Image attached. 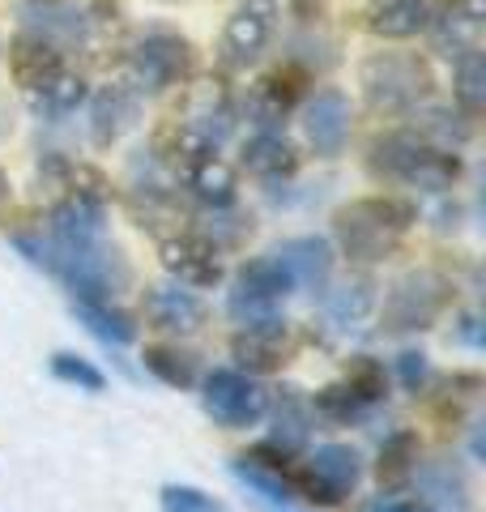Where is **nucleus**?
Returning <instances> with one entry per match:
<instances>
[{
    "label": "nucleus",
    "mask_w": 486,
    "mask_h": 512,
    "mask_svg": "<svg viewBox=\"0 0 486 512\" xmlns=\"http://www.w3.org/2000/svg\"><path fill=\"white\" fill-rule=\"evenodd\" d=\"M414 201L405 197H363L346 205V210H337L333 218V231H337V244L350 261H380L397 248V239L414 227Z\"/></svg>",
    "instance_id": "f257e3e1"
},
{
    "label": "nucleus",
    "mask_w": 486,
    "mask_h": 512,
    "mask_svg": "<svg viewBox=\"0 0 486 512\" xmlns=\"http://www.w3.org/2000/svg\"><path fill=\"white\" fill-rule=\"evenodd\" d=\"M371 171L384 175L393 184H410V188H427V192H440L452 188L461 175V158L457 150H444V146H431L427 137H414V133H388L371 146Z\"/></svg>",
    "instance_id": "f03ea898"
},
{
    "label": "nucleus",
    "mask_w": 486,
    "mask_h": 512,
    "mask_svg": "<svg viewBox=\"0 0 486 512\" xmlns=\"http://www.w3.org/2000/svg\"><path fill=\"white\" fill-rule=\"evenodd\" d=\"M282 478H286V487L295 491V500L342 504L346 495H354V487H359L363 461L350 444H324L312 457H290Z\"/></svg>",
    "instance_id": "7ed1b4c3"
},
{
    "label": "nucleus",
    "mask_w": 486,
    "mask_h": 512,
    "mask_svg": "<svg viewBox=\"0 0 486 512\" xmlns=\"http://www.w3.org/2000/svg\"><path fill=\"white\" fill-rule=\"evenodd\" d=\"M452 308V282L440 269H414L405 274L384 299V329L388 333H414L431 329L435 320Z\"/></svg>",
    "instance_id": "20e7f679"
},
{
    "label": "nucleus",
    "mask_w": 486,
    "mask_h": 512,
    "mask_svg": "<svg viewBox=\"0 0 486 512\" xmlns=\"http://www.w3.org/2000/svg\"><path fill=\"white\" fill-rule=\"evenodd\" d=\"M269 389L252 372H239V367H218L201 380V406L214 423L243 431L256 427L269 414Z\"/></svg>",
    "instance_id": "39448f33"
},
{
    "label": "nucleus",
    "mask_w": 486,
    "mask_h": 512,
    "mask_svg": "<svg viewBox=\"0 0 486 512\" xmlns=\"http://www.w3.org/2000/svg\"><path fill=\"white\" fill-rule=\"evenodd\" d=\"M363 94L376 111H410L427 99L431 90V73L427 64H418V56H397V52H380L363 64Z\"/></svg>",
    "instance_id": "423d86ee"
},
{
    "label": "nucleus",
    "mask_w": 486,
    "mask_h": 512,
    "mask_svg": "<svg viewBox=\"0 0 486 512\" xmlns=\"http://www.w3.org/2000/svg\"><path fill=\"white\" fill-rule=\"evenodd\" d=\"M295 291V282L282 269L278 256H256L235 274V286H231V299H226V308L239 325H256V320H273L282 312L286 295Z\"/></svg>",
    "instance_id": "0eeeda50"
},
{
    "label": "nucleus",
    "mask_w": 486,
    "mask_h": 512,
    "mask_svg": "<svg viewBox=\"0 0 486 512\" xmlns=\"http://www.w3.org/2000/svg\"><path fill=\"white\" fill-rule=\"evenodd\" d=\"M273 30H278V0H243L231 18H226V30H222L226 60L252 64L269 47Z\"/></svg>",
    "instance_id": "6e6552de"
},
{
    "label": "nucleus",
    "mask_w": 486,
    "mask_h": 512,
    "mask_svg": "<svg viewBox=\"0 0 486 512\" xmlns=\"http://www.w3.org/2000/svg\"><path fill=\"white\" fill-rule=\"evenodd\" d=\"M133 69H137L141 90H167V86L180 82V77H188L192 52L180 35H171V30H150L133 52Z\"/></svg>",
    "instance_id": "1a4fd4ad"
},
{
    "label": "nucleus",
    "mask_w": 486,
    "mask_h": 512,
    "mask_svg": "<svg viewBox=\"0 0 486 512\" xmlns=\"http://www.w3.org/2000/svg\"><path fill=\"white\" fill-rule=\"evenodd\" d=\"M145 320L162 333H197L205 325V303L184 282H158L145 291Z\"/></svg>",
    "instance_id": "9d476101"
},
{
    "label": "nucleus",
    "mask_w": 486,
    "mask_h": 512,
    "mask_svg": "<svg viewBox=\"0 0 486 512\" xmlns=\"http://www.w3.org/2000/svg\"><path fill=\"white\" fill-rule=\"evenodd\" d=\"M303 133L316 146V154L333 158L342 154L346 137H350V99L342 90H320L303 111Z\"/></svg>",
    "instance_id": "9b49d317"
},
{
    "label": "nucleus",
    "mask_w": 486,
    "mask_h": 512,
    "mask_svg": "<svg viewBox=\"0 0 486 512\" xmlns=\"http://www.w3.org/2000/svg\"><path fill=\"white\" fill-rule=\"evenodd\" d=\"M218 244H209L201 231H188V235H175L167 239L162 248V261L184 286H214L222 278V261H218Z\"/></svg>",
    "instance_id": "f8f14e48"
},
{
    "label": "nucleus",
    "mask_w": 486,
    "mask_h": 512,
    "mask_svg": "<svg viewBox=\"0 0 486 512\" xmlns=\"http://www.w3.org/2000/svg\"><path fill=\"white\" fill-rule=\"evenodd\" d=\"M482 22H486V0H452V9L444 13V18L431 22L435 52H444L448 60H461L469 52H478Z\"/></svg>",
    "instance_id": "ddd939ff"
},
{
    "label": "nucleus",
    "mask_w": 486,
    "mask_h": 512,
    "mask_svg": "<svg viewBox=\"0 0 486 512\" xmlns=\"http://www.w3.org/2000/svg\"><path fill=\"white\" fill-rule=\"evenodd\" d=\"M235 359L248 367V372H273V367H282L290 359V329L282 316L273 320H256V325H243V333L235 338Z\"/></svg>",
    "instance_id": "4468645a"
},
{
    "label": "nucleus",
    "mask_w": 486,
    "mask_h": 512,
    "mask_svg": "<svg viewBox=\"0 0 486 512\" xmlns=\"http://www.w3.org/2000/svg\"><path fill=\"white\" fill-rule=\"evenodd\" d=\"M410 483H418V500H427L435 508H469L474 504V487H469V474L457 457H440V461H427V466H418Z\"/></svg>",
    "instance_id": "2eb2a0df"
},
{
    "label": "nucleus",
    "mask_w": 486,
    "mask_h": 512,
    "mask_svg": "<svg viewBox=\"0 0 486 512\" xmlns=\"http://www.w3.org/2000/svg\"><path fill=\"white\" fill-rule=\"evenodd\" d=\"M273 256L282 261V269L295 282V291H320L333 274V248L324 244L320 235H299V239H286L282 248H273Z\"/></svg>",
    "instance_id": "dca6fc26"
},
{
    "label": "nucleus",
    "mask_w": 486,
    "mask_h": 512,
    "mask_svg": "<svg viewBox=\"0 0 486 512\" xmlns=\"http://www.w3.org/2000/svg\"><path fill=\"white\" fill-rule=\"evenodd\" d=\"M427 26H431L427 0H371L367 5V30L380 39H414Z\"/></svg>",
    "instance_id": "f3484780"
},
{
    "label": "nucleus",
    "mask_w": 486,
    "mask_h": 512,
    "mask_svg": "<svg viewBox=\"0 0 486 512\" xmlns=\"http://www.w3.org/2000/svg\"><path fill=\"white\" fill-rule=\"evenodd\" d=\"M9 69H13V77H18V86H26V90H39V86H47L52 77L64 69L60 64V52H56V43H47L43 35H22L18 43L9 47Z\"/></svg>",
    "instance_id": "a211bd4d"
},
{
    "label": "nucleus",
    "mask_w": 486,
    "mask_h": 512,
    "mask_svg": "<svg viewBox=\"0 0 486 512\" xmlns=\"http://www.w3.org/2000/svg\"><path fill=\"white\" fill-rule=\"evenodd\" d=\"M184 128L197 141H205L209 150H218V141L231 133V103H226V94L218 86H205L192 94V103H188V116L180 120Z\"/></svg>",
    "instance_id": "6ab92c4d"
},
{
    "label": "nucleus",
    "mask_w": 486,
    "mask_h": 512,
    "mask_svg": "<svg viewBox=\"0 0 486 512\" xmlns=\"http://www.w3.org/2000/svg\"><path fill=\"white\" fill-rule=\"evenodd\" d=\"M184 184L192 188V197H201L205 205H214V210H226V205L235 201V171L226 167L214 150L184 163Z\"/></svg>",
    "instance_id": "aec40b11"
},
{
    "label": "nucleus",
    "mask_w": 486,
    "mask_h": 512,
    "mask_svg": "<svg viewBox=\"0 0 486 512\" xmlns=\"http://www.w3.org/2000/svg\"><path fill=\"white\" fill-rule=\"evenodd\" d=\"M137 107H141V94L133 90V86H124V82H116V86H107L99 99H94V141L99 146H111L128 124L137 120Z\"/></svg>",
    "instance_id": "412c9836"
},
{
    "label": "nucleus",
    "mask_w": 486,
    "mask_h": 512,
    "mask_svg": "<svg viewBox=\"0 0 486 512\" xmlns=\"http://www.w3.org/2000/svg\"><path fill=\"white\" fill-rule=\"evenodd\" d=\"M243 167L252 175H261V180H282V175H295L299 154L278 128H265V133H256L248 146H243Z\"/></svg>",
    "instance_id": "4be33fe9"
},
{
    "label": "nucleus",
    "mask_w": 486,
    "mask_h": 512,
    "mask_svg": "<svg viewBox=\"0 0 486 512\" xmlns=\"http://www.w3.org/2000/svg\"><path fill=\"white\" fill-rule=\"evenodd\" d=\"M269 410H273V423H278V431H273V444L290 448V453H299V448L307 444V436H312V402L299 393V389H282L278 397H269Z\"/></svg>",
    "instance_id": "5701e85b"
},
{
    "label": "nucleus",
    "mask_w": 486,
    "mask_h": 512,
    "mask_svg": "<svg viewBox=\"0 0 486 512\" xmlns=\"http://www.w3.org/2000/svg\"><path fill=\"white\" fill-rule=\"evenodd\" d=\"M414 470H418V436L414 431H393V436L384 440V448H380V466H376L380 487L397 491V487L410 483Z\"/></svg>",
    "instance_id": "b1692460"
},
{
    "label": "nucleus",
    "mask_w": 486,
    "mask_h": 512,
    "mask_svg": "<svg viewBox=\"0 0 486 512\" xmlns=\"http://www.w3.org/2000/svg\"><path fill=\"white\" fill-rule=\"evenodd\" d=\"M371 303H376V286H371L367 278H359V282L337 286V291L324 299V316H329V325L350 329L371 312Z\"/></svg>",
    "instance_id": "393cba45"
},
{
    "label": "nucleus",
    "mask_w": 486,
    "mask_h": 512,
    "mask_svg": "<svg viewBox=\"0 0 486 512\" xmlns=\"http://www.w3.org/2000/svg\"><path fill=\"white\" fill-rule=\"evenodd\" d=\"M73 312L86 320L90 333H99L103 342H116V346H128L137 338V325L128 320L120 308H111V303H99V299H73Z\"/></svg>",
    "instance_id": "a878e982"
},
{
    "label": "nucleus",
    "mask_w": 486,
    "mask_h": 512,
    "mask_svg": "<svg viewBox=\"0 0 486 512\" xmlns=\"http://www.w3.org/2000/svg\"><path fill=\"white\" fill-rule=\"evenodd\" d=\"M312 414H320V419H329V423H359L371 414V402L354 393L346 380H337L312 397Z\"/></svg>",
    "instance_id": "bb28decb"
},
{
    "label": "nucleus",
    "mask_w": 486,
    "mask_h": 512,
    "mask_svg": "<svg viewBox=\"0 0 486 512\" xmlns=\"http://www.w3.org/2000/svg\"><path fill=\"white\" fill-rule=\"evenodd\" d=\"M141 359L162 384H171V389H192V384H197V359L180 346H145Z\"/></svg>",
    "instance_id": "cd10ccee"
},
{
    "label": "nucleus",
    "mask_w": 486,
    "mask_h": 512,
    "mask_svg": "<svg viewBox=\"0 0 486 512\" xmlns=\"http://www.w3.org/2000/svg\"><path fill=\"white\" fill-rule=\"evenodd\" d=\"M418 128H423L418 137H427L431 146H444V150L465 146L469 133H474V128H469V120L457 116V111H448V107H431V111H423V116H418Z\"/></svg>",
    "instance_id": "c85d7f7f"
},
{
    "label": "nucleus",
    "mask_w": 486,
    "mask_h": 512,
    "mask_svg": "<svg viewBox=\"0 0 486 512\" xmlns=\"http://www.w3.org/2000/svg\"><path fill=\"white\" fill-rule=\"evenodd\" d=\"M35 94H39V111H43V116H69V111H77V103L86 99V82L60 69L52 82L39 86Z\"/></svg>",
    "instance_id": "c756f323"
},
{
    "label": "nucleus",
    "mask_w": 486,
    "mask_h": 512,
    "mask_svg": "<svg viewBox=\"0 0 486 512\" xmlns=\"http://www.w3.org/2000/svg\"><path fill=\"white\" fill-rule=\"evenodd\" d=\"M457 99H461V107L469 111V116H478L482 111V103H486V60H482V52L461 56V64H457Z\"/></svg>",
    "instance_id": "7c9ffc66"
},
{
    "label": "nucleus",
    "mask_w": 486,
    "mask_h": 512,
    "mask_svg": "<svg viewBox=\"0 0 486 512\" xmlns=\"http://www.w3.org/2000/svg\"><path fill=\"white\" fill-rule=\"evenodd\" d=\"M52 376L64 380V384H77V389H86V393H99L103 389V372L94 363H86L81 355H69V350H60V355H52Z\"/></svg>",
    "instance_id": "2f4dec72"
},
{
    "label": "nucleus",
    "mask_w": 486,
    "mask_h": 512,
    "mask_svg": "<svg viewBox=\"0 0 486 512\" xmlns=\"http://www.w3.org/2000/svg\"><path fill=\"white\" fill-rule=\"evenodd\" d=\"M30 26H35V35H43L47 43H56V39H81V13L73 9H39V13H30Z\"/></svg>",
    "instance_id": "473e14b6"
},
{
    "label": "nucleus",
    "mask_w": 486,
    "mask_h": 512,
    "mask_svg": "<svg viewBox=\"0 0 486 512\" xmlns=\"http://www.w3.org/2000/svg\"><path fill=\"white\" fill-rule=\"evenodd\" d=\"M346 384L359 397H367L371 406H380L384 397H388V376H384V367L376 359H354L350 372H346Z\"/></svg>",
    "instance_id": "72a5a7b5"
},
{
    "label": "nucleus",
    "mask_w": 486,
    "mask_h": 512,
    "mask_svg": "<svg viewBox=\"0 0 486 512\" xmlns=\"http://www.w3.org/2000/svg\"><path fill=\"white\" fill-rule=\"evenodd\" d=\"M162 512H218V504L197 487H162Z\"/></svg>",
    "instance_id": "f704fd0d"
},
{
    "label": "nucleus",
    "mask_w": 486,
    "mask_h": 512,
    "mask_svg": "<svg viewBox=\"0 0 486 512\" xmlns=\"http://www.w3.org/2000/svg\"><path fill=\"white\" fill-rule=\"evenodd\" d=\"M397 376L405 389H423L427 380V355L423 350H405V355H397Z\"/></svg>",
    "instance_id": "c9c22d12"
},
{
    "label": "nucleus",
    "mask_w": 486,
    "mask_h": 512,
    "mask_svg": "<svg viewBox=\"0 0 486 512\" xmlns=\"http://www.w3.org/2000/svg\"><path fill=\"white\" fill-rule=\"evenodd\" d=\"M367 512H448V508H435L427 500H384V504H371Z\"/></svg>",
    "instance_id": "e433bc0d"
},
{
    "label": "nucleus",
    "mask_w": 486,
    "mask_h": 512,
    "mask_svg": "<svg viewBox=\"0 0 486 512\" xmlns=\"http://www.w3.org/2000/svg\"><path fill=\"white\" fill-rule=\"evenodd\" d=\"M457 342H465V346H482L478 316H465V320H461V329H457Z\"/></svg>",
    "instance_id": "4c0bfd02"
},
{
    "label": "nucleus",
    "mask_w": 486,
    "mask_h": 512,
    "mask_svg": "<svg viewBox=\"0 0 486 512\" xmlns=\"http://www.w3.org/2000/svg\"><path fill=\"white\" fill-rule=\"evenodd\" d=\"M9 205H13V188H9V175L0 171V222L9 218Z\"/></svg>",
    "instance_id": "58836bf2"
}]
</instances>
